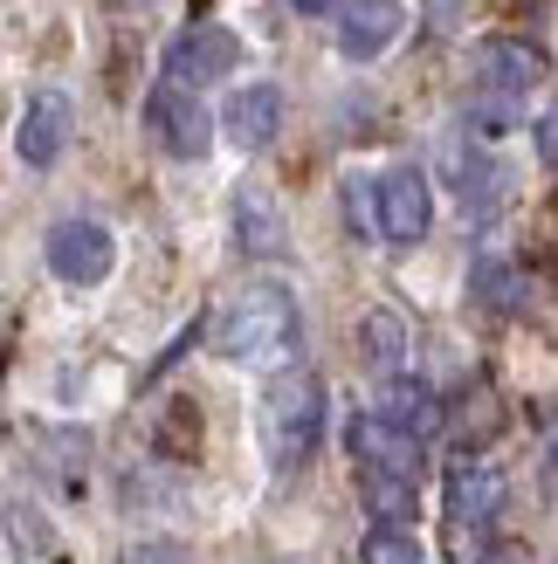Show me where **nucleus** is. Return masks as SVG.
<instances>
[{
	"label": "nucleus",
	"mask_w": 558,
	"mask_h": 564,
	"mask_svg": "<svg viewBox=\"0 0 558 564\" xmlns=\"http://www.w3.org/2000/svg\"><path fill=\"white\" fill-rule=\"evenodd\" d=\"M214 351L228 365H256V372L290 365L297 358V296L283 282H248L214 317Z\"/></svg>",
	"instance_id": "obj_1"
},
{
	"label": "nucleus",
	"mask_w": 558,
	"mask_h": 564,
	"mask_svg": "<svg viewBox=\"0 0 558 564\" xmlns=\"http://www.w3.org/2000/svg\"><path fill=\"white\" fill-rule=\"evenodd\" d=\"M318 434H324V386H318V372L290 365L262 392V441L283 468H297V462L318 455Z\"/></svg>",
	"instance_id": "obj_2"
},
{
	"label": "nucleus",
	"mask_w": 558,
	"mask_h": 564,
	"mask_svg": "<svg viewBox=\"0 0 558 564\" xmlns=\"http://www.w3.org/2000/svg\"><path fill=\"white\" fill-rule=\"evenodd\" d=\"M146 131L165 159H207V145H214V118L201 110V97L173 90V83H159L146 97Z\"/></svg>",
	"instance_id": "obj_3"
},
{
	"label": "nucleus",
	"mask_w": 558,
	"mask_h": 564,
	"mask_svg": "<svg viewBox=\"0 0 558 564\" xmlns=\"http://www.w3.org/2000/svg\"><path fill=\"white\" fill-rule=\"evenodd\" d=\"M373 207H379V235L394 241V248H414V241L428 235V220H434L428 173H421V165H394V173L373 186Z\"/></svg>",
	"instance_id": "obj_4"
},
{
	"label": "nucleus",
	"mask_w": 558,
	"mask_h": 564,
	"mask_svg": "<svg viewBox=\"0 0 558 564\" xmlns=\"http://www.w3.org/2000/svg\"><path fill=\"white\" fill-rule=\"evenodd\" d=\"M110 262H118V241H110L104 220H55V228H49V269L63 282H76V290L104 282Z\"/></svg>",
	"instance_id": "obj_5"
},
{
	"label": "nucleus",
	"mask_w": 558,
	"mask_h": 564,
	"mask_svg": "<svg viewBox=\"0 0 558 564\" xmlns=\"http://www.w3.org/2000/svg\"><path fill=\"white\" fill-rule=\"evenodd\" d=\"M235 63H242V42L207 21V28H186V35L165 48V83H173V90H201L214 76H235Z\"/></svg>",
	"instance_id": "obj_6"
},
{
	"label": "nucleus",
	"mask_w": 558,
	"mask_h": 564,
	"mask_svg": "<svg viewBox=\"0 0 558 564\" xmlns=\"http://www.w3.org/2000/svg\"><path fill=\"white\" fill-rule=\"evenodd\" d=\"M69 124H76L69 97L63 90H35V97H28V110H21V124H14L21 165H55V159H63V145H69Z\"/></svg>",
	"instance_id": "obj_7"
},
{
	"label": "nucleus",
	"mask_w": 558,
	"mask_h": 564,
	"mask_svg": "<svg viewBox=\"0 0 558 564\" xmlns=\"http://www.w3.org/2000/svg\"><path fill=\"white\" fill-rule=\"evenodd\" d=\"M476 76H483L490 97L524 104V90H538V83H545V55L524 48L517 35H490V42H476Z\"/></svg>",
	"instance_id": "obj_8"
},
{
	"label": "nucleus",
	"mask_w": 558,
	"mask_h": 564,
	"mask_svg": "<svg viewBox=\"0 0 558 564\" xmlns=\"http://www.w3.org/2000/svg\"><path fill=\"white\" fill-rule=\"evenodd\" d=\"M373 420H386L394 434H407V441H434L441 427H449V406H441V392L428 386V379H386V392H379V413Z\"/></svg>",
	"instance_id": "obj_9"
},
{
	"label": "nucleus",
	"mask_w": 558,
	"mask_h": 564,
	"mask_svg": "<svg viewBox=\"0 0 558 564\" xmlns=\"http://www.w3.org/2000/svg\"><path fill=\"white\" fill-rule=\"evenodd\" d=\"M345 447H352L358 468H379V475H400V482H421V441L394 434V427H386V420H373V413L345 427Z\"/></svg>",
	"instance_id": "obj_10"
},
{
	"label": "nucleus",
	"mask_w": 558,
	"mask_h": 564,
	"mask_svg": "<svg viewBox=\"0 0 558 564\" xmlns=\"http://www.w3.org/2000/svg\"><path fill=\"white\" fill-rule=\"evenodd\" d=\"M407 35V8L400 0H352L345 21H339V48L352 55V63H373V55H386Z\"/></svg>",
	"instance_id": "obj_11"
},
{
	"label": "nucleus",
	"mask_w": 558,
	"mask_h": 564,
	"mask_svg": "<svg viewBox=\"0 0 558 564\" xmlns=\"http://www.w3.org/2000/svg\"><path fill=\"white\" fill-rule=\"evenodd\" d=\"M221 124H228V138H235L242 152L276 145V131H283V90H276V83H248V90H235V97H228Z\"/></svg>",
	"instance_id": "obj_12"
},
{
	"label": "nucleus",
	"mask_w": 558,
	"mask_h": 564,
	"mask_svg": "<svg viewBox=\"0 0 558 564\" xmlns=\"http://www.w3.org/2000/svg\"><path fill=\"white\" fill-rule=\"evenodd\" d=\"M496 510H504V475H496L490 462H462V468L449 475V517H455L462 530H476V523H490Z\"/></svg>",
	"instance_id": "obj_13"
},
{
	"label": "nucleus",
	"mask_w": 558,
	"mask_h": 564,
	"mask_svg": "<svg viewBox=\"0 0 558 564\" xmlns=\"http://www.w3.org/2000/svg\"><path fill=\"white\" fill-rule=\"evenodd\" d=\"M235 235H242L248 256H283V214H276V200L262 186L235 193Z\"/></svg>",
	"instance_id": "obj_14"
},
{
	"label": "nucleus",
	"mask_w": 558,
	"mask_h": 564,
	"mask_svg": "<svg viewBox=\"0 0 558 564\" xmlns=\"http://www.w3.org/2000/svg\"><path fill=\"white\" fill-rule=\"evenodd\" d=\"M358 496H366V510L379 523H394V530H407L414 510H421V489L400 482V475H379V468H358Z\"/></svg>",
	"instance_id": "obj_15"
},
{
	"label": "nucleus",
	"mask_w": 558,
	"mask_h": 564,
	"mask_svg": "<svg viewBox=\"0 0 558 564\" xmlns=\"http://www.w3.org/2000/svg\"><path fill=\"white\" fill-rule=\"evenodd\" d=\"M469 296H476L490 317H511V310H524V275L504 256H483L476 269H469Z\"/></svg>",
	"instance_id": "obj_16"
},
{
	"label": "nucleus",
	"mask_w": 558,
	"mask_h": 564,
	"mask_svg": "<svg viewBox=\"0 0 558 564\" xmlns=\"http://www.w3.org/2000/svg\"><path fill=\"white\" fill-rule=\"evenodd\" d=\"M358 351H366L373 372L394 379V372H400V358H407V324L394 317V310H366V324H358Z\"/></svg>",
	"instance_id": "obj_17"
},
{
	"label": "nucleus",
	"mask_w": 558,
	"mask_h": 564,
	"mask_svg": "<svg viewBox=\"0 0 558 564\" xmlns=\"http://www.w3.org/2000/svg\"><path fill=\"white\" fill-rule=\"evenodd\" d=\"M496 434H504V406H496L490 386H476V400H462V413H455V441L462 447H483Z\"/></svg>",
	"instance_id": "obj_18"
},
{
	"label": "nucleus",
	"mask_w": 558,
	"mask_h": 564,
	"mask_svg": "<svg viewBox=\"0 0 558 564\" xmlns=\"http://www.w3.org/2000/svg\"><path fill=\"white\" fill-rule=\"evenodd\" d=\"M193 447H201V406H193V400H173V406H165V420H159V455L186 462Z\"/></svg>",
	"instance_id": "obj_19"
},
{
	"label": "nucleus",
	"mask_w": 558,
	"mask_h": 564,
	"mask_svg": "<svg viewBox=\"0 0 558 564\" xmlns=\"http://www.w3.org/2000/svg\"><path fill=\"white\" fill-rule=\"evenodd\" d=\"M358 564H421V538L379 523V530H366V544H358Z\"/></svg>",
	"instance_id": "obj_20"
},
{
	"label": "nucleus",
	"mask_w": 558,
	"mask_h": 564,
	"mask_svg": "<svg viewBox=\"0 0 558 564\" xmlns=\"http://www.w3.org/2000/svg\"><path fill=\"white\" fill-rule=\"evenodd\" d=\"M8 530H14V544H21V551H35V557L55 551V544H49V530H42V517H35V510H21V502H8Z\"/></svg>",
	"instance_id": "obj_21"
},
{
	"label": "nucleus",
	"mask_w": 558,
	"mask_h": 564,
	"mask_svg": "<svg viewBox=\"0 0 558 564\" xmlns=\"http://www.w3.org/2000/svg\"><path fill=\"white\" fill-rule=\"evenodd\" d=\"M125 564H186V551L180 544H131Z\"/></svg>",
	"instance_id": "obj_22"
},
{
	"label": "nucleus",
	"mask_w": 558,
	"mask_h": 564,
	"mask_svg": "<svg viewBox=\"0 0 558 564\" xmlns=\"http://www.w3.org/2000/svg\"><path fill=\"white\" fill-rule=\"evenodd\" d=\"M532 131H538V159H545V165H551V131H558V124H551V118H538V124H532Z\"/></svg>",
	"instance_id": "obj_23"
},
{
	"label": "nucleus",
	"mask_w": 558,
	"mask_h": 564,
	"mask_svg": "<svg viewBox=\"0 0 558 564\" xmlns=\"http://www.w3.org/2000/svg\"><path fill=\"white\" fill-rule=\"evenodd\" d=\"M290 8H297V14H331L339 0H290Z\"/></svg>",
	"instance_id": "obj_24"
},
{
	"label": "nucleus",
	"mask_w": 558,
	"mask_h": 564,
	"mask_svg": "<svg viewBox=\"0 0 558 564\" xmlns=\"http://www.w3.org/2000/svg\"><path fill=\"white\" fill-rule=\"evenodd\" d=\"M0 365H8V351H0Z\"/></svg>",
	"instance_id": "obj_25"
}]
</instances>
